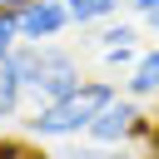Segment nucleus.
<instances>
[{
  "label": "nucleus",
  "instance_id": "7ed1b4c3",
  "mask_svg": "<svg viewBox=\"0 0 159 159\" xmlns=\"http://www.w3.org/2000/svg\"><path fill=\"white\" fill-rule=\"evenodd\" d=\"M15 25H20V40H25V45H55L65 30H75L65 0H30V10H25Z\"/></svg>",
  "mask_w": 159,
  "mask_h": 159
},
{
  "label": "nucleus",
  "instance_id": "6e6552de",
  "mask_svg": "<svg viewBox=\"0 0 159 159\" xmlns=\"http://www.w3.org/2000/svg\"><path fill=\"white\" fill-rule=\"evenodd\" d=\"M134 40H139V30H134V25H119V20H109V25H99V30L89 35L94 50H104V45H134Z\"/></svg>",
  "mask_w": 159,
  "mask_h": 159
},
{
  "label": "nucleus",
  "instance_id": "f3484780",
  "mask_svg": "<svg viewBox=\"0 0 159 159\" xmlns=\"http://www.w3.org/2000/svg\"><path fill=\"white\" fill-rule=\"evenodd\" d=\"M154 104H159V99H154Z\"/></svg>",
  "mask_w": 159,
  "mask_h": 159
},
{
  "label": "nucleus",
  "instance_id": "2eb2a0df",
  "mask_svg": "<svg viewBox=\"0 0 159 159\" xmlns=\"http://www.w3.org/2000/svg\"><path fill=\"white\" fill-rule=\"evenodd\" d=\"M144 159H159V129H154V139H149V149H144Z\"/></svg>",
  "mask_w": 159,
  "mask_h": 159
},
{
  "label": "nucleus",
  "instance_id": "dca6fc26",
  "mask_svg": "<svg viewBox=\"0 0 159 159\" xmlns=\"http://www.w3.org/2000/svg\"><path fill=\"white\" fill-rule=\"evenodd\" d=\"M119 5H129V0H119Z\"/></svg>",
  "mask_w": 159,
  "mask_h": 159
},
{
  "label": "nucleus",
  "instance_id": "20e7f679",
  "mask_svg": "<svg viewBox=\"0 0 159 159\" xmlns=\"http://www.w3.org/2000/svg\"><path fill=\"white\" fill-rule=\"evenodd\" d=\"M139 114H144V109H139V99L119 94V99H114V104L89 124V134H84V139H89V144H109V149H119V144H129V134H134Z\"/></svg>",
  "mask_w": 159,
  "mask_h": 159
},
{
  "label": "nucleus",
  "instance_id": "ddd939ff",
  "mask_svg": "<svg viewBox=\"0 0 159 159\" xmlns=\"http://www.w3.org/2000/svg\"><path fill=\"white\" fill-rule=\"evenodd\" d=\"M25 10H30V0H0V15H15V20H20Z\"/></svg>",
  "mask_w": 159,
  "mask_h": 159
},
{
  "label": "nucleus",
  "instance_id": "9b49d317",
  "mask_svg": "<svg viewBox=\"0 0 159 159\" xmlns=\"http://www.w3.org/2000/svg\"><path fill=\"white\" fill-rule=\"evenodd\" d=\"M20 104H25V94L0 84V124H5V119H20Z\"/></svg>",
  "mask_w": 159,
  "mask_h": 159
},
{
  "label": "nucleus",
  "instance_id": "39448f33",
  "mask_svg": "<svg viewBox=\"0 0 159 159\" xmlns=\"http://www.w3.org/2000/svg\"><path fill=\"white\" fill-rule=\"evenodd\" d=\"M124 94L129 99H159V45L139 50V65L124 75Z\"/></svg>",
  "mask_w": 159,
  "mask_h": 159
},
{
  "label": "nucleus",
  "instance_id": "f03ea898",
  "mask_svg": "<svg viewBox=\"0 0 159 159\" xmlns=\"http://www.w3.org/2000/svg\"><path fill=\"white\" fill-rule=\"evenodd\" d=\"M80 84H84V70H80L75 50L45 45V75H40V84H35V104H60V99H70Z\"/></svg>",
  "mask_w": 159,
  "mask_h": 159
},
{
  "label": "nucleus",
  "instance_id": "423d86ee",
  "mask_svg": "<svg viewBox=\"0 0 159 159\" xmlns=\"http://www.w3.org/2000/svg\"><path fill=\"white\" fill-rule=\"evenodd\" d=\"M65 10L80 30H94V25H109L119 15V0H65Z\"/></svg>",
  "mask_w": 159,
  "mask_h": 159
},
{
  "label": "nucleus",
  "instance_id": "9d476101",
  "mask_svg": "<svg viewBox=\"0 0 159 159\" xmlns=\"http://www.w3.org/2000/svg\"><path fill=\"white\" fill-rule=\"evenodd\" d=\"M35 154V139L25 134H0V159H30Z\"/></svg>",
  "mask_w": 159,
  "mask_h": 159
},
{
  "label": "nucleus",
  "instance_id": "4468645a",
  "mask_svg": "<svg viewBox=\"0 0 159 159\" xmlns=\"http://www.w3.org/2000/svg\"><path fill=\"white\" fill-rule=\"evenodd\" d=\"M129 10L144 20V15H154V10H159V0H129Z\"/></svg>",
  "mask_w": 159,
  "mask_h": 159
},
{
  "label": "nucleus",
  "instance_id": "0eeeda50",
  "mask_svg": "<svg viewBox=\"0 0 159 159\" xmlns=\"http://www.w3.org/2000/svg\"><path fill=\"white\" fill-rule=\"evenodd\" d=\"M55 159H144V154H134L129 144H119V149H109V144H89V139L80 144V139H70V144H65V149H60Z\"/></svg>",
  "mask_w": 159,
  "mask_h": 159
},
{
  "label": "nucleus",
  "instance_id": "1a4fd4ad",
  "mask_svg": "<svg viewBox=\"0 0 159 159\" xmlns=\"http://www.w3.org/2000/svg\"><path fill=\"white\" fill-rule=\"evenodd\" d=\"M99 60H104L109 70H134V65H139V45H104Z\"/></svg>",
  "mask_w": 159,
  "mask_h": 159
},
{
  "label": "nucleus",
  "instance_id": "f257e3e1",
  "mask_svg": "<svg viewBox=\"0 0 159 159\" xmlns=\"http://www.w3.org/2000/svg\"><path fill=\"white\" fill-rule=\"evenodd\" d=\"M124 89H119V80H84L70 99H60V104H35L30 114H20V129H25V139H80V134H89V124L119 99Z\"/></svg>",
  "mask_w": 159,
  "mask_h": 159
},
{
  "label": "nucleus",
  "instance_id": "f8f14e48",
  "mask_svg": "<svg viewBox=\"0 0 159 159\" xmlns=\"http://www.w3.org/2000/svg\"><path fill=\"white\" fill-rule=\"evenodd\" d=\"M20 45V25H15V15H0V55H10Z\"/></svg>",
  "mask_w": 159,
  "mask_h": 159
}]
</instances>
